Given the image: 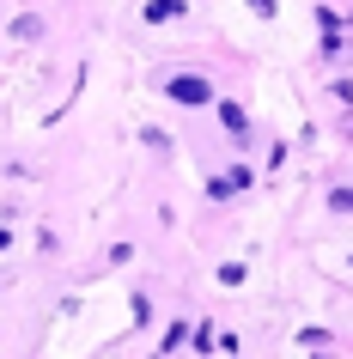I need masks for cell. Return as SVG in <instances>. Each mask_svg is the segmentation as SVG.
<instances>
[{"label":"cell","mask_w":353,"mask_h":359,"mask_svg":"<svg viewBox=\"0 0 353 359\" xmlns=\"http://www.w3.org/2000/svg\"><path fill=\"white\" fill-rule=\"evenodd\" d=\"M329 201H335V208H347V213H353V189H335Z\"/></svg>","instance_id":"obj_4"},{"label":"cell","mask_w":353,"mask_h":359,"mask_svg":"<svg viewBox=\"0 0 353 359\" xmlns=\"http://www.w3.org/2000/svg\"><path fill=\"white\" fill-rule=\"evenodd\" d=\"M177 104H213V86H207L201 74H171V86H165Z\"/></svg>","instance_id":"obj_1"},{"label":"cell","mask_w":353,"mask_h":359,"mask_svg":"<svg viewBox=\"0 0 353 359\" xmlns=\"http://www.w3.org/2000/svg\"><path fill=\"white\" fill-rule=\"evenodd\" d=\"M13 37H19V43L43 37V19H31V13H25V19H13Z\"/></svg>","instance_id":"obj_3"},{"label":"cell","mask_w":353,"mask_h":359,"mask_svg":"<svg viewBox=\"0 0 353 359\" xmlns=\"http://www.w3.org/2000/svg\"><path fill=\"white\" fill-rule=\"evenodd\" d=\"M220 122L232 128V140H250V116H244L238 104H220Z\"/></svg>","instance_id":"obj_2"}]
</instances>
